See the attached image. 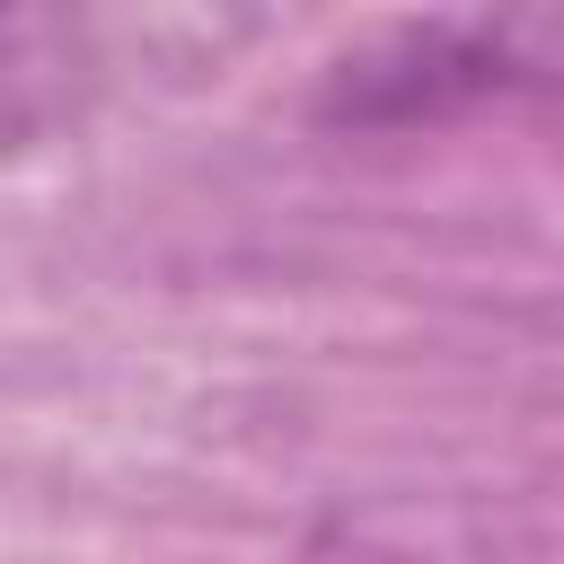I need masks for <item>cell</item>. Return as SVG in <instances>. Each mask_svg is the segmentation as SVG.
Listing matches in <instances>:
<instances>
[]
</instances>
